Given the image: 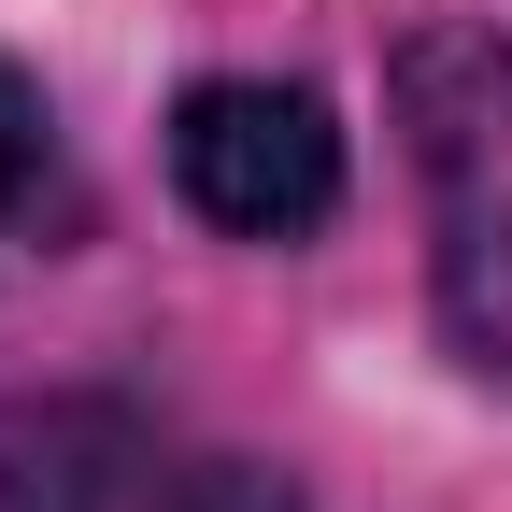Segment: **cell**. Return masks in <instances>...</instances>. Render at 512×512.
<instances>
[{
	"label": "cell",
	"mask_w": 512,
	"mask_h": 512,
	"mask_svg": "<svg viewBox=\"0 0 512 512\" xmlns=\"http://www.w3.org/2000/svg\"><path fill=\"white\" fill-rule=\"evenodd\" d=\"M171 512H285V484L242 456H200V470H171Z\"/></svg>",
	"instance_id": "5b68a950"
},
{
	"label": "cell",
	"mask_w": 512,
	"mask_h": 512,
	"mask_svg": "<svg viewBox=\"0 0 512 512\" xmlns=\"http://www.w3.org/2000/svg\"><path fill=\"white\" fill-rule=\"evenodd\" d=\"M171 185L228 242H313L342 214V114L271 72H214L171 100Z\"/></svg>",
	"instance_id": "7a4b0ae2"
},
{
	"label": "cell",
	"mask_w": 512,
	"mask_h": 512,
	"mask_svg": "<svg viewBox=\"0 0 512 512\" xmlns=\"http://www.w3.org/2000/svg\"><path fill=\"white\" fill-rule=\"evenodd\" d=\"M57 200V143H43V100L0 72V256L29 242V214Z\"/></svg>",
	"instance_id": "277c9868"
},
{
	"label": "cell",
	"mask_w": 512,
	"mask_h": 512,
	"mask_svg": "<svg viewBox=\"0 0 512 512\" xmlns=\"http://www.w3.org/2000/svg\"><path fill=\"white\" fill-rule=\"evenodd\" d=\"M0 512H171V456L114 399H43L0 427Z\"/></svg>",
	"instance_id": "3957f363"
},
{
	"label": "cell",
	"mask_w": 512,
	"mask_h": 512,
	"mask_svg": "<svg viewBox=\"0 0 512 512\" xmlns=\"http://www.w3.org/2000/svg\"><path fill=\"white\" fill-rule=\"evenodd\" d=\"M399 128L427 185V285L484 384H512V43L498 29H413L399 43Z\"/></svg>",
	"instance_id": "6da1fadb"
}]
</instances>
